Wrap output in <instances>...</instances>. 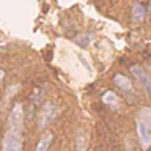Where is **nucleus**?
<instances>
[{"label":"nucleus","instance_id":"6e6552de","mask_svg":"<svg viewBox=\"0 0 151 151\" xmlns=\"http://www.w3.org/2000/svg\"><path fill=\"white\" fill-rule=\"evenodd\" d=\"M143 17H145V8L140 3H134V6H132V19H134V22H139Z\"/></svg>","mask_w":151,"mask_h":151},{"label":"nucleus","instance_id":"423d86ee","mask_svg":"<svg viewBox=\"0 0 151 151\" xmlns=\"http://www.w3.org/2000/svg\"><path fill=\"white\" fill-rule=\"evenodd\" d=\"M113 83H115L118 88H121L123 91H127V93L132 91V83H131V80L127 79L126 76H123V74H116L115 77H113Z\"/></svg>","mask_w":151,"mask_h":151},{"label":"nucleus","instance_id":"7ed1b4c3","mask_svg":"<svg viewBox=\"0 0 151 151\" xmlns=\"http://www.w3.org/2000/svg\"><path fill=\"white\" fill-rule=\"evenodd\" d=\"M55 112H57L55 104L47 101L44 106L41 107L40 113H38V127H40V129H44L47 124H50L52 120L55 118Z\"/></svg>","mask_w":151,"mask_h":151},{"label":"nucleus","instance_id":"f257e3e1","mask_svg":"<svg viewBox=\"0 0 151 151\" xmlns=\"http://www.w3.org/2000/svg\"><path fill=\"white\" fill-rule=\"evenodd\" d=\"M137 124V135H139V142L143 150H148L151 145V109L143 107L137 113L135 118Z\"/></svg>","mask_w":151,"mask_h":151},{"label":"nucleus","instance_id":"0eeeda50","mask_svg":"<svg viewBox=\"0 0 151 151\" xmlns=\"http://www.w3.org/2000/svg\"><path fill=\"white\" fill-rule=\"evenodd\" d=\"M50 142H52V134L50 132H44V134L41 135V139L38 140V145H36L35 151H47Z\"/></svg>","mask_w":151,"mask_h":151},{"label":"nucleus","instance_id":"f03ea898","mask_svg":"<svg viewBox=\"0 0 151 151\" xmlns=\"http://www.w3.org/2000/svg\"><path fill=\"white\" fill-rule=\"evenodd\" d=\"M21 129L22 127H17V126H8V129L3 135L2 151H21L22 150Z\"/></svg>","mask_w":151,"mask_h":151},{"label":"nucleus","instance_id":"39448f33","mask_svg":"<svg viewBox=\"0 0 151 151\" xmlns=\"http://www.w3.org/2000/svg\"><path fill=\"white\" fill-rule=\"evenodd\" d=\"M22 120H24V112H22V104H14L11 109V113H9L8 118V126H17L22 127Z\"/></svg>","mask_w":151,"mask_h":151},{"label":"nucleus","instance_id":"9b49d317","mask_svg":"<svg viewBox=\"0 0 151 151\" xmlns=\"http://www.w3.org/2000/svg\"><path fill=\"white\" fill-rule=\"evenodd\" d=\"M3 77H5V71L0 69V85H2V82H3Z\"/></svg>","mask_w":151,"mask_h":151},{"label":"nucleus","instance_id":"9d476101","mask_svg":"<svg viewBox=\"0 0 151 151\" xmlns=\"http://www.w3.org/2000/svg\"><path fill=\"white\" fill-rule=\"evenodd\" d=\"M76 42L80 44V46H88L90 42H91V36H87V35L79 36V38H76Z\"/></svg>","mask_w":151,"mask_h":151},{"label":"nucleus","instance_id":"1a4fd4ad","mask_svg":"<svg viewBox=\"0 0 151 151\" xmlns=\"http://www.w3.org/2000/svg\"><path fill=\"white\" fill-rule=\"evenodd\" d=\"M102 101H104V104H107V106H116L118 98H116V94L113 91H107V93H104Z\"/></svg>","mask_w":151,"mask_h":151},{"label":"nucleus","instance_id":"20e7f679","mask_svg":"<svg viewBox=\"0 0 151 151\" xmlns=\"http://www.w3.org/2000/svg\"><path fill=\"white\" fill-rule=\"evenodd\" d=\"M131 73L135 76L137 82L142 85V88L145 90V93H150V76L146 74V71L142 68V66L135 65V66H131Z\"/></svg>","mask_w":151,"mask_h":151}]
</instances>
